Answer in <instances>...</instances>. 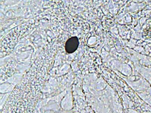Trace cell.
<instances>
[{"mask_svg": "<svg viewBox=\"0 0 151 113\" xmlns=\"http://www.w3.org/2000/svg\"><path fill=\"white\" fill-rule=\"evenodd\" d=\"M79 44V39L77 37L75 36L70 38L65 43L66 51L69 54L73 53L77 49Z\"/></svg>", "mask_w": 151, "mask_h": 113, "instance_id": "6da1fadb", "label": "cell"}]
</instances>
